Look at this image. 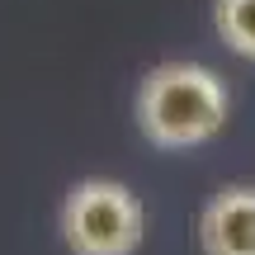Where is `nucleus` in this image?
I'll list each match as a JSON object with an SVG mask.
<instances>
[{"instance_id": "obj_1", "label": "nucleus", "mask_w": 255, "mask_h": 255, "mask_svg": "<svg viewBox=\"0 0 255 255\" xmlns=\"http://www.w3.org/2000/svg\"><path fill=\"white\" fill-rule=\"evenodd\" d=\"M137 128L161 151H189L203 146L227 128L232 95L213 66L203 62H161L137 85Z\"/></svg>"}, {"instance_id": "obj_2", "label": "nucleus", "mask_w": 255, "mask_h": 255, "mask_svg": "<svg viewBox=\"0 0 255 255\" xmlns=\"http://www.w3.org/2000/svg\"><path fill=\"white\" fill-rule=\"evenodd\" d=\"M146 208L119 180H81L62 203V241L71 255H137Z\"/></svg>"}, {"instance_id": "obj_3", "label": "nucleus", "mask_w": 255, "mask_h": 255, "mask_svg": "<svg viewBox=\"0 0 255 255\" xmlns=\"http://www.w3.org/2000/svg\"><path fill=\"white\" fill-rule=\"evenodd\" d=\"M203 255H255V184L218 189L199 213Z\"/></svg>"}, {"instance_id": "obj_4", "label": "nucleus", "mask_w": 255, "mask_h": 255, "mask_svg": "<svg viewBox=\"0 0 255 255\" xmlns=\"http://www.w3.org/2000/svg\"><path fill=\"white\" fill-rule=\"evenodd\" d=\"M213 28L237 57L255 62V0H213Z\"/></svg>"}]
</instances>
